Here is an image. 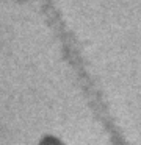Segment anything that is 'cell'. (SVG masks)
<instances>
[{
	"label": "cell",
	"instance_id": "6da1fadb",
	"mask_svg": "<svg viewBox=\"0 0 141 145\" xmlns=\"http://www.w3.org/2000/svg\"><path fill=\"white\" fill-rule=\"evenodd\" d=\"M41 145H64V144H63L61 140H58V139H55V137H46Z\"/></svg>",
	"mask_w": 141,
	"mask_h": 145
}]
</instances>
